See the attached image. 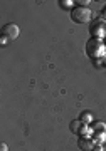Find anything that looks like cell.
I'll list each match as a JSON object with an SVG mask.
<instances>
[{"label":"cell","mask_w":106,"mask_h":151,"mask_svg":"<svg viewBox=\"0 0 106 151\" xmlns=\"http://www.w3.org/2000/svg\"><path fill=\"white\" fill-rule=\"evenodd\" d=\"M84 50H86V55H88V57H91L93 60L101 59V57L106 54L105 39L89 37V40H88V42H86V45H84Z\"/></svg>","instance_id":"6da1fadb"},{"label":"cell","mask_w":106,"mask_h":151,"mask_svg":"<svg viewBox=\"0 0 106 151\" xmlns=\"http://www.w3.org/2000/svg\"><path fill=\"white\" fill-rule=\"evenodd\" d=\"M71 20L76 22V24H88V22H93V10L89 7H79L76 5L73 10H71Z\"/></svg>","instance_id":"7a4b0ae2"},{"label":"cell","mask_w":106,"mask_h":151,"mask_svg":"<svg viewBox=\"0 0 106 151\" xmlns=\"http://www.w3.org/2000/svg\"><path fill=\"white\" fill-rule=\"evenodd\" d=\"M89 34H91V37L105 39L106 37V22L103 20V19L93 20L91 22V27H89Z\"/></svg>","instance_id":"3957f363"},{"label":"cell","mask_w":106,"mask_h":151,"mask_svg":"<svg viewBox=\"0 0 106 151\" xmlns=\"http://www.w3.org/2000/svg\"><path fill=\"white\" fill-rule=\"evenodd\" d=\"M19 34H20V29H19V25L17 24H5L4 27H2V37H5L9 42H12V40H15L17 37H19Z\"/></svg>","instance_id":"277c9868"},{"label":"cell","mask_w":106,"mask_h":151,"mask_svg":"<svg viewBox=\"0 0 106 151\" xmlns=\"http://www.w3.org/2000/svg\"><path fill=\"white\" fill-rule=\"evenodd\" d=\"M78 148L81 151H93L94 148V141L91 136H79V139H78Z\"/></svg>","instance_id":"5b68a950"},{"label":"cell","mask_w":106,"mask_h":151,"mask_svg":"<svg viewBox=\"0 0 106 151\" xmlns=\"http://www.w3.org/2000/svg\"><path fill=\"white\" fill-rule=\"evenodd\" d=\"M89 128L93 133H106V123H103V121H93Z\"/></svg>","instance_id":"8992f818"},{"label":"cell","mask_w":106,"mask_h":151,"mask_svg":"<svg viewBox=\"0 0 106 151\" xmlns=\"http://www.w3.org/2000/svg\"><path fill=\"white\" fill-rule=\"evenodd\" d=\"M83 124H91L94 119H93V114H91V111H83V113L79 114V118H78Z\"/></svg>","instance_id":"52a82bcc"},{"label":"cell","mask_w":106,"mask_h":151,"mask_svg":"<svg viewBox=\"0 0 106 151\" xmlns=\"http://www.w3.org/2000/svg\"><path fill=\"white\" fill-rule=\"evenodd\" d=\"M81 128H83V123H81L79 119H73V121H71V124H69V129H71V133H73V134H79Z\"/></svg>","instance_id":"ba28073f"},{"label":"cell","mask_w":106,"mask_h":151,"mask_svg":"<svg viewBox=\"0 0 106 151\" xmlns=\"http://www.w3.org/2000/svg\"><path fill=\"white\" fill-rule=\"evenodd\" d=\"M59 7H61L62 10H69V12H71L76 7V2H74V0H59Z\"/></svg>","instance_id":"9c48e42d"},{"label":"cell","mask_w":106,"mask_h":151,"mask_svg":"<svg viewBox=\"0 0 106 151\" xmlns=\"http://www.w3.org/2000/svg\"><path fill=\"white\" fill-rule=\"evenodd\" d=\"M93 141L94 145H103L106 141V133H93Z\"/></svg>","instance_id":"30bf717a"},{"label":"cell","mask_w":106,"mask_h":151,"mask_svg":"<svg viewBox=\"0 0 106 151\" xmlns=\"http://www.w3.org/2000/svg\"><path fill=\"white\" fill-rule=\"evenodd\" d=\"M76 4H78V5L79 7H89V0H78V2H76Z\"/></svg>","instance_id":"8fae6325"},{"label":"cell","mask_w":106,"mask_h":151,"mask_svg":"<svg viewBox=\"0 0 106 151\" xmlns=\"http://www.w3.org/2000/svg\"><path fill=\"white\" fill-rule=\"evenodd\" d=\"M93 151H105V146H103V145H94Z\"/></svg>","instance_id":"7c38bea8"},{"label":"cell","mask_w":106,"mask_h":151,"mask_svg":"<svg viewBox=\"0 0 106 151\" xmlns=\"http://www.w3.org/2000/svg\"><path fill=\"white\" fill-rule=\"evenodd\" d=\"M101 19L106 22V7H103V9H101Z\"/></svg>","instance_id":"4fadbf2b"},{"label":"cell","mask_w":106,"mask_h":151,"mask_svg":"<svg viewBox=\"0 0 106 151\" xmlns=\"http://www.w3.org/2000/svg\"><path fill=\"white\" fill-rule=\"evenodd\" d=\"M0 151H9V146H7L5 143H2V145H0Z\"/></svg>","instance_id":"5bb4252c"},{"label":"cell","mask_w":106,"mask_h":151,"mask_svg":"<svg viewBox=\"0 0 106 151\" xmlns=\"http://www.w3.org/2000/svg\"><path fill=\"white\" fill-rule=\"evenodd\" d=\"M0 44H2V45H7V44H9V40H7L5 37H0Z\"/></svg>","instance_id":"9a60e30c"},{"label":"cell","mask_w":106,"mask_h":151,"mask_svg":"<svg viewBox=\"0 0 106 151\" xmlns=\"http://www.w3.org/2000/svg\"><path fill=\"white\" fill-rule=\"evenodd\" d=\"M101 64H103V65H106V54L103 55V57H101Z\"/></svg>","instance_id":"2e32d148"},{"label":"cell","mask_w":106,"mask_h":151,"mask_svg":"<svg viewBox=\"0 0 106 151\" xmlns=\"http://www.w3.org/2000/svg\"><path fill=\"white\" fill-rule=\"evenodd\" d=\"M105 44H106V37H105Z\"/></svg>","instance_id":"e0dca14e"}]
</instances>
